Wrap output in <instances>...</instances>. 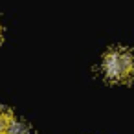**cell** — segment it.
<instances>
[{
  "mask_svg": "<svg viewBox=\"0 0 134 134\" xmlns=\"http://www.w3.org/2000/svg\"><path fill=\"white\" fill-rule=\"evenodd\" d=\"M8 134H30V129H28V125L24 121L11 118L9 127H8Z\"/></svg>",
  "mask_w": 134,
  "mask_h": 134,
  "instance_id": "obj_2",
  "label": "cell"
},
{
  "mask_svg": "<svg viewBox=\"0 0 134 134\" xmlns=\"http://www.w3.org/2000/svg\"><path fill=\"white\" fill-rule=\"evenodd\" d=\"M101 70H103L105 77L112 83L129 81L134 74V57L125 48H112L103 57Z\"/></svg>",
  "mask_w": 134,
  "mask_h": 134,
  "instance_id": "obj_1",
  "label": "cell"
},
{
  "mask_svg": "<svg viewBox=\"0 0 134 134\" xmlns=\"http://www.w3.org/2000/svg\"><path fill=\"white\" fill-rule=\"evenodd\" d=\"M9 121H11V114L4 108H0V134H8Z\"/></svg>",
  "mask_w": 134,
  "mask_h": 134,
  "instance_id": "obj_3",
  "label": "cell"
}]
</instances>
